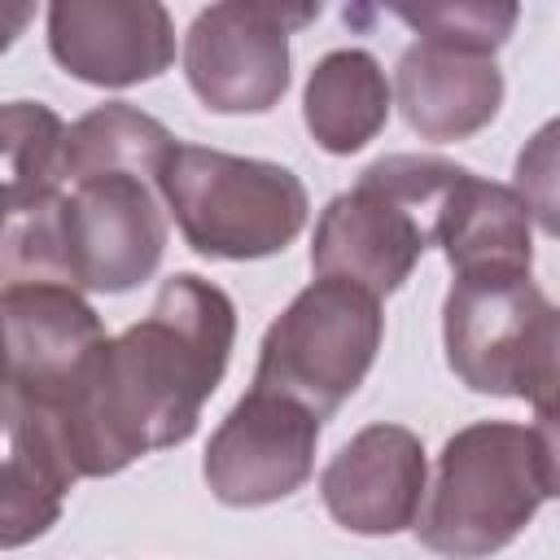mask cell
<instances>
[{
  "label": "cell",
  "instance_id": "6da1fadb",
  "mask_svg": "<svg viewBox=\"0 0 560 560\" xmlns=\"http://www.w3.org/2000/svg\"><path fill=\"white\" fill-rule=\"evenodd\" d=\"M232 341V298L192 271H175L162 280L149 315L96 350L66 407H4L39 420L74 477H114L140 455L197 433L201 407L228 372Z\"/></svg>",
  "mask_w": 560,
  "mask_h": 560
},
{
  "label": "cell",
  "instance_id": "7a4b0ae2",
  "mask_svg": "<svg viewBox=\"0 0 560 560\" xmlns=\"http://www.w3.org/2000/svg\"><path fill=\"white\" fill-rule=\"evenodd\" d=\"M166 249L158 179L109 171L70 179L39 210L4 219V284H70L92 293L140 289Z\"/></svg>",
  "mask_w": 560,
  "mask_h": 560
},
{
  "label": "cell",
  "instance_id": "3957f363",
  "mask_svg": "<svg viewBox=\"0 0 560 560\" xmlns=\"http://www.w3.org/2000/svg\"><path fill=\"white\" fill-rule=\"evenodd\" d=\"M464 166L446 158L389 153L359 171L354 188L337 192L315 223L311 271L350 280L376 298L402 289L424 245H433V214Z\"/></svg>",
  "mask_w": 560,
  "mask_h": 560
},
{
  "label": "cell",
  "instance_id": "277c9868",
  "mask_svg": "<svg viewBox=\"0 0 560 560\" xmlns=\"http://www.w3.org/2000/svg\"><path fill=\"white\" fill-rule=\"evenodd\" d=\"M542 499L534 433L512 420H477L446 438L416 538L446 560H486L534 521Z\"/></svg>",
  "mask_w": 560,
  "mask_h": 560
},
{
  "label": "cell",
  "instance_id": "5b68a950",
  "mask_svg": "<svg viewBox=\"0 0 560 560\" xmlns=\"http://www.w3.org/2000/svg\"><path fill=\"white\" fill-rule=\"evenodd\" d=\"M158 188L188 249L223 262L280 254L306 228L311 210L289 166L201 144H175Z\"/></svg>",
  "mask_w": 560,
  "mask_h": 560
},
{
  "label": "cell",
  "instance_id": "8992f818",
  "mask_svg": "<svg viewBox=\"0 0 560 560\" xmlns=\"http://www.w3.org/2000/svg\"><path fill=\"white\" fill-rule=\"evenodd\" d=\"M381 332L385 315L376 293L315 276L262 332L254 389L284 394L328 420L372 372Z\"/></svg>",
  "mask_w": 560,
  "mask_h": 560
},
{
  "label": "cell",
  "instance_id": "52a82bcc",
  "mask_svg": "<svg viewBox=\"0 0 560 560\" xmlns=\"http://www.w3.org/2000/svg\"><path fill=\"white\" fill-rule=\"evenodd\" d=\"M319 9L223 0L192 18L184 35V74L214 114H267L289 88V31Z\"/></svg>",
  "mask_w": 560,
  "mask_h": 560
},
{
  "label": "cell",
  "instance_id": "ba28073f",
  "mask_svg": "<svg viewBox=\"0 0 560 560\" xmlns=\"http://www.w3.org/2000/svg\"><path fill=\"white\" fill-rule=\"evenodd\" d=\"M4 402L57 411L109 341L92 302L70 284H4Z\"/></svg>",
  "mask_w": 560,
  "mask_h": 560
},
{
  "label": "cell",
  "instance_id": "9c48e42d",
  "mask_svg": "<svg viewBox=\"0 0 560 560\" xmlns=\"http://www.w3.org/2000/svg\"><path fill=\"white\" fill-rule=\"evenodd\" d=\"M551 302L529 271L455 276L442 302V346L451 372L494 398H521L525 363Z\"/></svg>",
  "mask_w": 560,
  "mask_h": 560
},
{
  "label": "cell",
  "instance_id": "30bf717a",
  "mask_svg": "<svg viewBox=\"0 0 560 560\" xmlns=\"http://www.w3.org/2000/svg\"><path fill=\"white\" fill-rule=\"evenodd\" d=\"M319 446V416L302 402L249 389L210 433L201 472L219 503L262 508L306 486Z\"/></svg>",
  "mask_w": 560,
  "mask_h": 560
},
{
  "label": "cell",
  "instance_id": "8fae6325",
  "mask_svg": "<svg viewBox=\"0 0 560 560\" xmlns=\"http://www.w3.org/2000/svg\"><path fill=\"white\" fill-rule=\"evenodd\" d=\"M52 61L92 88L149 83L175 61V26L158 0H52Z\"/></svg>",
  "mask_w": 560,
  "mask_h": 560
},
{
  "label": "cell",
  "instance_id": "7c38bea8",
  "mask_svg": "<svg viewBox=\"0 0 560 560\" xmlns=\"http://www.w3.org/2000/svg\"><path fill=\"white\" fill-rule=\"evenodd\" d=\"M424 446L402 424L359 429L319 472V499L328 516L350 534H402L416 529L424 508Z\"/></svg>",
  "mask_w": 560,
  "mask_h": 560
},
{
  "label": "cell",
  "instance_id": "4fadbf2b",
  "mask_svg": "<svg viewBox=\"0 0 560 560\" xmlns=\"http://www.w3.org/2000/svg\"><path fill=\"white\" fill-rule=\"evenodd\" d=\"M394 101L420 140H468L494 122L503 105V70L486 52L416 39L394 66Z\"/></svg>",
  "mask_w": 560,
  "mask_h": 560
},
{
  "label": "cell",
  "instance_id": "5bb4252c",
  "mask_svg": "<svg viewBox=\"0 0 560 560\" xmlns=\"http://www.w3.org/2000/svg\"><path fill=\"white\" fill-rule=\"evenodd\" d=\"M529 210L516 188L481 179L464 166V175L446 188L433 214V245H442L455 276L477 271H529Z\"/></svg>",
  "mask_w": 560,
  "mask_h": 560
},
{
  "label": "cell",
  "instance_id": "9a60e30c",
  "mask_svg": "<svg viewBox=\"0 0 560 560\" xmlns=\"http://www.w3.org/2000/svg\"><path fill=\"white\" fill-rule=\"evenodd\" d=\"M394 105L381 61L363 48H332L315 61L302 92V122L324 153H359L385 127Z\"/></svg>",
  "mask_w": 560,
  "mask_h": 560
},
{
  "label": "cell",
  "instance_id": "2e32d148",
  "mask_svg": "<svg viewBox=\"0 0 560 560\" xmlns=\"http://www.w3.org/2000/svg\"><path fill=\"white\" fill-rule=\"evenodd\" d=\"M4 438H9V455H4L0 542L22 547V542L39 538L61 516V499L79 477L66 464L61 446L48 438V429L39 420H31L26 411L4 407Z\"/></svg>",
  "mask_w": 560,
  "mask_h": 560
},
{
  "label": "cell",
  "instance_id": "e0dca14e",
  "mask_svg": "<svg viewBox=\"0 0 560 560\" xmlns=\"http://www.w3.org/2000/svg\"><path fill=\"white\" fill-rule=\"evenodd\" d=\"M175 136L144 109L127 101H105L88 109L79 122H70L66 136V179L109 175V171H136L149 179H162L166 158L175 153Z\"/></svg>",
  "mask_w": 560,
  "mask_h": 560
},
{
  "label": "cell",
  "instance_id": "ac0fdd59",
  "mask_svg": "<svg viewBox=\"0 0 560 560\" xmlns=\"http://www.w3.org/2000/svg\"><path fill=\"white\" fill-rule=\"evenodd\" d=\"M66 136L70 127L39 101H9L0 109L4 219L39 210L66 188Z\"/></svg>",
  "mask_w": 560,
  "mask_h": 560
},
{
  "label": "cell",
  "instance_id": "d6986e66",
  "mask_svg": "<svg viewBox=\"0 0 560 560\" xmlns=\"http://www.w3.org/2000/svg\"><path fill=\"white\" fill-rule=\"evenodd\" d=\"M394 18H402L429 44H446V48L494 57V48L508 44L521 9L516 4L455 0V4H394Z\"/></svg>",
  "mask_w": 560,
  "mask_h": 560
},
{
  "label": "cell",
  "instance_id": "ffe728a7",
  "mask_svg": "<svg viewBox=\"0 0 560 560\" xmlns=\"http://www.w3.org/2000/svg\"><path fill=\"white\" fill-rule=\"evenodd\" d=\"M512 188L525 201L529 219L560 241V118L542 122L512 166Z\"/></svg>",
  "mask_w": 560,
  "mask_h": 560
},
{
  "label": "cell",
  "instance_id": "44dd1931",
  "mask_svg": "<svg viewBox=\"0 0 560 560\" xmlns=\"http://www.w3.org/2000/svg\"><path fill=\"white\" fill-rule=\"evenodd\" d=\"M521 398L538 411V407H551L560 402V311L551 306L538 337H534V350H529V363H525V381H521Z\"/></svg>",
  "mask_w": 560,
  "mask_h": 560
},
{
  "label": "cell",
  "instance_id": "7402d4cb",
  "mask_svg": "<svg viewBox=\"0 0 560 560\" xmlns=\"http://www.w3.org/2000/svg\"><path fill=\"white\" fill-rule=\"evenodd\" d=\"M534 446H538V472L547 486V499H560V402L534 411Z\"/></svg>",
  "mask_w": 560,
  "mask_h": 560
}]
</instances>
